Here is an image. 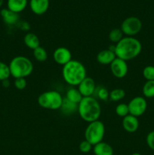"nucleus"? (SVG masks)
<instances>
[{
  "instance_id": "obj_17",
  "label": "nucleus",
  "mask_w": 154,
  "mask_h": 155,
  "mask_svg": "<svg viewBox=\"0 0 154 155\" xmlns=\"http://www.w3.org/2000/svg\"><path fill=\"white\" fill-rule=\"evenodd\" d=\"M24 42L26 46L33 51L40 46V40L36 34L33 33H27L24 37Z\"/></svg>"
},
{
  "instance_id": "obj_34",
  "label": "nucleus",
  "mask_w": 154,
  "mask_h": 155,
  "mask_svg": "<svg viewBox=\"0 0 154 155\" xmlns=\"http://www.w3.org/2000/svg\"><path fill=\"white\" fill-rule=\"evenodd\" d=\"M3 1H4V0H0V7H1V6H2V3H3Z\"/></svg>"
},
{
  "instance_id": "obj_19",
  "label": "nucleus",
  "mask_w": 154,
  "mask_h": 155,
  "mask_svg": "<svg viewBox=\"0 0 154 155\" xmlns=\"http://www.w3.org/2000/svg\"><path fill=\"white\" fill-rule=\"evenodd\" d=\"M60 110H61L63 114H72L75 112L78 111V104H75V103L72 102V101H69L66 98H64L63 99V102H62Z\"/></svg>"
},
{
  "instance_id": "obj_8",
  "label": "nucleus",
  "mask_w": 154,
  "mask_h": 155,
  "mask_svg": "<svg viewBox=\"0 0 154 155\" xmlns=\"http://www.w3.org/2000/svg\"><path fill=\"white\" fill-rule=\"evenodd\" d=\"M128 106L129 114L139 117L146 112L147 108V102L144 97L136 96L129 101Z\"/></svg>"
},
{
  "instance_id": "obj_11",
  "label": "nucleus",
  "mask_w": 154,
  "mask_h": 155,
  "mask_svg": "<svg viewBox=\"0 0 154 155\" xmlns=\"http://www.w3.org/2000/svg\"><path fill=\"white\" fill-rule=\"evenodd\" d=\"M54 61L57 64L63 66L72 60V53L65 47H58L53 53Z\"/></svg>"
},
{
  "instance_id": "obj_1",
  "label": "nucleus",
  "mask_w": 154,
  "mask_h": 155,
  "mask_svg": "<svg viewBox=\"0 0 154 155\" xmlns=\"http://www.w3.org/2000/svg\"><path fill=\"white\" fill-rule=\"evenodd\" d=\"M142 51V44L134 36L123 37L115 45L114 52L116 58L128 61L137 58Z\"/></svg>"
},
{
  "instance_id": "obj_20",
  "label": "nucleus",
  "mask_w": 154,
  "mask_h": 155,
  "mask_svg": "<svg viewBox=\"0 0 154 155\" xmlns=\"http://www.w3.org/2000/svg\"><path fill=\"white\" fill-rule=\"evenodd\" d=\"M65 98L68 99L69 101L75 103V104H79V103L82 101L83 98V96L82 95L81 92L78 89V88L71 87L67 90Z\"/></svg>"
},
{
  "instance_id": "obj_30",
  "label": "nucleus",
  "mask_w": 154,
  "mask_h": 155,
  "mask_svg": "<svg viewBox=\"0 0 154 155\" xmlns=\"http://www.w3.org/2000/svg\"><path fill=\"white\" fill-rule=\"evenodd\" d=\"M14 86L18 90H23L27 86V80L25 78H17L14 80Z\"/></svg>"
},
{
  "instance_id": "obj_13",
  "label": "nucleus",
  "mask_w": 154,
  "mask_h": 155,
  "mask_svg": "<svg viewBox=\"0 0 154 155\" xmlns=\"http://www.w3.org/2000/svg\"><path fill=\"white\" fill-rule=\"evenodd\" d=\"M30 7L36 15H44L49 8V0H30Z\"/></svg>"
},
{
  "instance_id": "obj_9",
  "label": "nucleus",
  "mask_w": 154,
  "mask_h": 155,
  "mask_svg": "<svg viewBox=\"0 0 154 155\" xmlns=\"http://www.w3.org/2000/svg\"><path fill=\"white\" fill-rule=\"evenodd\" d=\"M110 68L112 74L118 79L124 78L128 72L127 61L119 58H116V59L110 64Z\"/></svg>"
},
{
  "instance_id": "obj_21",
  "label": "nucleus",
  "mask_w": 154,
  "mask_h": 155,
  "mask_svg": "<svg viewBox=\"0 0 154 155\" xmlns=\"http://www.w3.org/2000/svg\"><path fill=\"white\" fill-rule=\"evenodd\" d=\"M142 92L144 98H154V81H146L143 86Z\"/></svg>"
},
{
  "instance_id": "obj_28",
  "label": "nucleus",
  "mask_w": 154,
  "mask_h": 155,
  "mask_svg": "<svg viewBox=\"0 0 154 155\" xmlns=\"http://www.w3.org/2000/svg\"><path fill=\"white\" fill-rule=\"evenodd\" d=\"M95 94L99 99L102 100V101H107L109 98V95H110V92L104 86H100V87L96 88Z\"/></svg>"
},
{
  "instance_id": "obj_18",
  "label": "nucleus",
  "mask_w": 154,
  "mask_h": 155,
  "mask_svg": "<svg viewBox=\"0 0 154 155\" xmlns=\"http://www.w3.org/2000/svg\"><path fill=\"white\" fill-rule=\"evenodd\" d=\"M27 0H8L7 6L9 10L19 14L26 8Z\"/></svg>"
},
{
  "instance_id": "obj_16",
  "label": "nucleus",
  "mask_w": 154,
  "mask_h": 155,
  "mask_svg": "<svg viewBox=\"0 0 154 155\" xmlns=\"http://www.w3.org/2000/svg\"><path fill=\"white\" fill-rule=\"evenodd\" d=\"M95 155H113V148L110 144L101 142L93 146Z\"/></svg>"
},
{
  "instance_id": "obj_7",
  "label": "nucleus",
  "mask_w": 154,
  "mask_h": 155,
  "mask_svg": "<svg viewBox=\"0 0 154 155\" xmlns=\"http://www.w3.org/2000/svg\"><path fill=\"white\" fill-rule=\"evenodd\" d=\"M120 29L126 36H135L141 30L142 22L137 17H128L122 21Z\"/></svg>"
},
{
  "instance_id": "obj_25",
  "label": "nucleus",
  "mask_w": 154,
  "mask_h": 155,
  "mask_svg": "<svg viewBox=\"0 0 154 155\" xmlns=\"http://www.w3.org/2000/svg\"><path fill=\"white\" fill-rule=\"evenodd\" d=\"M115 112H116V115L119 117H125L127 115L129 114V110H128V104H125V103H120V104H117L115 109Z\"/></svg>"
},
{
  "instance_id": "obj_31",
  "label": "nucleus",
  "mask_w": 154,
  "mask_h": 155,
  "mask_svg": "<svg viewBox=\"0 0 154 155\" xmlns=\"http://www.w3.org/2000/svg\"><path fill=\"white\" fill-rule=\"evenodd\" d=\"M146 142L147 146L154 151V130L148 133L146 137Z\"/></svg>"
},
{
  "instance_id": "obj_6",
  "label": "nucleus",
  "mask_w": 154,
  "mask_h": 155,
  "mask_svg": "<svg viewBox=\"0 0 154 155\" xmlns=\"http://www.w3.org/2000/svg\"><path fill=\"white\" fill-rule=\"evenodd\" d=\"M104 135H105V126L99 120L89 123L85 131V140L90 142L93 146L103 142Z\"/></svg>"
},
{
  "instance_id": "obj_33",
  "label": "nucleus",
  "mask_w": 154,
  "mask_h": 155,
  "mask_svg": "<svg viewBox=\"0 0 154 155\" xmlns=\"http://www.w3.org/2000/svg\"><path fill=\"white\" fill-rule=\"evenodd\" d=\"M131 155H141L140 154V153H137V152H135V153H133Z\"/></svg>"
},
{
  "instance_id": "obj_26",
  "label": "nucleus",
  "mask_w": 154,
  "mask_h": 155,
  "mask_svg": "<svg viewBox=\"0 0 154 155\" xmlns=\"http://www.w3.org/2000/svg\"><path fill=\"white\" fill-rule=\"evenodd\" d=\"M11 76L9 66L2 61H0V81L8 80Z\"/></svg>"
},
{
  "instance_id": "obj_14",
  "label": "nucleus",
  "mask_w": 154,
  "mask_h": 155,
  "mask_svg": "<svg viewBox=\"0 0 154 155\" xmlns=\"http://www.w3.org/2000/svg\"><path fill=\"white\" fill-rule=\"evenodd\" d=\"M116 54L113 51L108 49H104L99 51L97 54V61L99 64L103 65L110 64L116 59Z\"/></svg>"
},
{
  "instance_id": "obj_10",
  "label": "nucleus",
  "mask_w": 154,
  "mask_h": 155,
  "mask_svg": "<svg viewBox=\"0 0 154 155\" xmlns=\"http://www.w3.org/2000/svg\"><path fill=\"white\" fill-rule=\"evenodd\" d=\"M77 87L83 97H90L95 95L97 88L94 79L89 77H86Z\"/></svg>"
},
{
  "instance_id": "obj_29",
  "label": "nucleus",
  "mask_w": 154,
  "mask_h": 155,
  "mask_svg": "<svg viewBox=\"0 0 154 155\" xmlns=\"http://www.w3.org/2000/svg\"><path fill=\"white\" fill-rule=\"evenodd\" d=\"M79 151H81L82 153H88L93 149V145L90 143V142H88L87 140H84L82 142H80L79 146Z\"/></svg>"
},
{
  "instance_id": "obj_5",
  "label": "nucleus",
  "mask_w": 154,
  "mask_h": 155,
  "mask_svg": "<svg viewBox=\"0 0 154 155\" xmlns=\"http://www.w3.org/2000/svg\"><path fill=\"white\" fill-rule=\"evenodd\" d=\"M63 98L61 94L55 90H50L42 92L37 99L38 104L41 107L48 110H59L61 107Z\"/></svg>"
},
{
  "instance_id": "obj_22",
  "label": "nucleus",
  "mask_w": 154,
  "mask_h": 155,
  "mask_svg": "<svg viewBox=\"0 0 154 155\" xmlns=\"http://www.w3.org/2000/svg\"><path fill=\"white\" fill-rule=\"evenodd\" d=\"M33 57L37 61L45 62L48 58V52L45 48L39 46L36 49L33 50Z\"/></svg>"
},
{
  "instance_id": "obj_32",
  "label": "nucleus",
  "mask_w": 154,
  "mask_h": 155,
  "mask_svg": "<svg viewBox=\"0 0 154 155\" xmlns=\"http://www.w3.org/2000/svg\"><path fill=\"white\" fill-rule=\"evenodd\" d=\"M2 83H3V86H5V87H8L9 86L8 80H4V81H2Z\"/></svg>"
},
{
  "instance_id": "obj_2",
  "label": "nucleus",
  "mask_w": 154,
  "mask_h": 155,
  "mask_svg": "<svg viewBox=\"0 0 154 155\" xmlns=\"http://www.w3.org/2000/svg\"><path fill=\"white\" fill-rule=\"evenodd\" d=\"M62 77L68 85L75 87L87 77L86 68L82 62L72 59L63 66Z\"/></svg>"
},
{
  "instance_id": "obj_3",
  "label": "nucleus",
  "mask_w": 154,
  "mask_h": 155,
  "mask_svg": "<svg viewBox=\"0 0 154 155\" xmlns=\"http://www.w3.org/2000/svg\"><path fill=\"white\" fill-rule=\"evenodd\" d=\"M78 113L80 117L88 124L98 120L101 114V104L95 97H83L78 104Z\"/></svg>"
},
{
  "instance_id": "obj_4",
  "label": "nucleus",
  "mask_w": 154,
  "mask_h": 155,
  "mask_svg": "<svg viewBox=\"0 0 154 155\" xmlns=\"http://www.w3.org/2000/svg\"><path fill=\"white\" fill-rule=\"evenodd\" d=\"M11 76L14 78H25L33 71V64L30 59L25 56H16L8 64Z\"/></svg>"
},
{
  "instance_id": "obj_24",
  "label": "nucleus",
  "mask_w": 154,
  "mask_h": 155,
  "mask_svg": "<svg viewBox=\"0 0 154 155\" xmlns=\"http://www.w3.org/2000/svg\"><path fill=\"white\" fill-rule=\"evenodd\" d=\"M125 96V92L124 89H114L110 92L109 98L112 101H119L123 99Z\"/></svg>"
},
{
  "instance_id": "obj_27",
  "label": "nucleus",
  "mask_w": 154,
  "mask_h": 155,
  "mask_svg": "<svg viewBox=\"0 0 154 155\" xmlns=\"http://www.w3.org/2000/svg\"><path fill=\"white\" fill-rule=\"evenodd\" d=\"M143 77L146 81H154V66L148 65L143 70Z\"/></svg>"
},
{
  "instance_id": "obj_15",
  "label": "nucleus",
  "mask_w": 154,
  "mask_h": 155,
  "mask_svg": "<svg viewBox=\"0 0 154 155\" xmlns=\"http://www.w3.org/2000/svg\"><path fill=\"white\" fill-rule=\"evenodd\" d=\"M3 21L7 25H14L19 21V15L18 13L9 10L8 8H4L0 12Z\"/></svg>"
},
{
  "instance_id": "obj_23",
  "label": "nucleus",
  "mask_w": 154,
  "mask_h": 155,
  "mask_svg": "<svg viewBox=\"0 0 154 155\" xmlns=\"http://www.w3.org/2000/svg\"><path fill=\"white\" fill-rule=\"evenodd\" d=\"M123 36L124 34L120 28H114L110 30L108 37L110 42L116 44L123 38Z\"/></svg>"
},
{
  "instance_id": "obj_12",
  "label": "nucleus",
  "mask_w": 154,
  "mask_h": 155,
  "mask_svg": "<svg viewBox=\"0 0 154 155\" xmlns=\"http://www.w3.org/2000/svg\"><path fill=\"white\" fill-rule=\"evenodd\" d=\"M122 127L124 130L129 133H134L138 130L139 120L138 117L128 114L126 117H123L122 122Z\"/></svg>"
}]
</instances>
